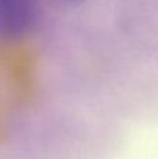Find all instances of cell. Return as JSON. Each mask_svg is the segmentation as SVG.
<instances>
[{
  "instance_id": "1",
  "label": "cell",
  "mask_w": 158,
  "mask_h": 159,
  "mask_svg": "<svg viewBox=\"0 0 158 159\" xmlns=\"http://www.w3.org/2000/svg\"><path fill=\"white\" fill-rule=\"evenodd\" d=\"M36 8V0H0V38H18L30 32Z\"/></svg>"
}]
</instances>
